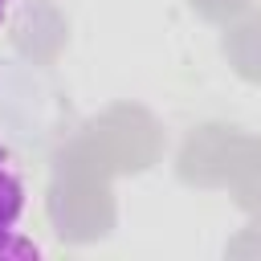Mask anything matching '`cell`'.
Returning a JSON list of instances; mask_svg holds the SVG:
<instances>
[{
  "label": "cell",
  "mask_w": 261,
  "mask_h": 261,
  "mask_svg": "<svg viewBox=\"0 0 261 261\" xmlns=\"http://www.w3.org/2000/svg\"><path fill=\"white\" fill-rule=\"evenodd\" d=\"M12 82L0 77V237L12 232L29 208V171H24V151H20V135L29 130V118H20L12 110Z\"/></svg>",
  "instance_id": "6da1fadb"
},
{
  "label": "cell",
  "mask_w": 261,
  "mask_h": 261,
  "mask_svg": "<svg viewBox=\"0 0 261 261\" xmlns=\"http://www.w3.org/2000/svg\"><path fill=\"white\" fill-rule=\"evenodd\" d=\"M8 12H12V0H0V24L8 20Z\"/></svg>",
  "instance_id": "7a4b0ae2"
}]
</instances>
